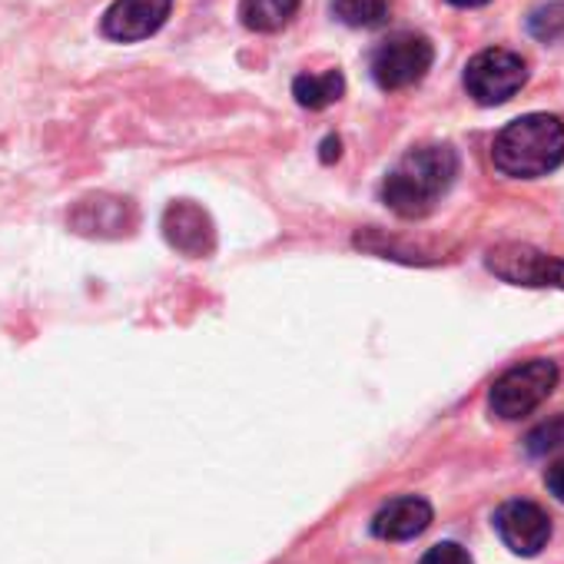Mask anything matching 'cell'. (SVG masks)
Here are the masks:
<instances>
[{"instance_id": "18", "label": "cell", "mask_w": 564, "mask_h": 564, "mask_svg": "<svg viewBox=\"0 0 564 564\" xmlns=\"http://www.w3.org/2000/svg\"><path fill=\"white\" fill-rule=\"evenodd\" d=\"M544 481H547L551 495H554L557 501H564V458H557V462H554V465L547 468Z\"/></svg>"}, {"instance_id": "4", "label": "cell", "mask_w": 564, "mask_h": 564, "mask_svg": "<svg viewBox=\"0 0 564 564\" xmlns=\"http://www.w3.org/2000/svg\"><path fill=\"white\" fill-rule=\"evenodd\" d=\"M524 80H528L524 61L501 47H488V51L475 54L465 67V90L481 107H498V104L511 100L524 87Z\"/></svg>"}, {"instance_id": "5", "label": "cell", "mask_w": 564, "mask_h": 564, "mask_svg": "<svg viewBox=\"0 0 564 564\" xmlns=\"http://www.w3.org/2000/svg\"><path fill=\"white\" fill-rule=\"evenodd\" d=\"M435 61L429 37L422 34H395L372 54V80L382 90H405L419 84Z\"/></svg>"}, {"instance_id": "15", "label": "cell", "mask_w": 564, "mask_h": 564, "mask_svg": "<svg viewBox=\"0 0 564 564\" xmlns=\"http://www.w3.org/2000/svg\"><path fill=\"white\" fill-rule=\"evenodd\" d=\"M531 34L538 41H554L564 34V4L561 0H551V4H541L534 14H531Z\"/></svg>"}, {"instance_id": "1", "label": "cell", "mask_w": 564, "mask_h": 564, "mask_svg": "<svg viewBox=\"0 0 564 564\" xmlns=\"http://www.w3.org/2000/svg\"><path fill=\"white\" fill-rule=\"evenodd\" d=\"M458 173V156L455 150L432 143L409 150L386 176L382 183V199L389 203L392 213L405 219H419L435 209V203L448 193Z\"/></svg>"}, {"instance_id": "10", "label": "cell", "mask_w": 564, "mask_h": 564, "mask_svg": "<svg viewBox=\"0 0 564 564\" xmlns=\"http://www.w3.org/2000/svg\"><path fill=\"white\" fill-rule=\"evenodd\" d=\"M429 524H432V505L415 495L386 501L372 518V531L382 541H409V538L422 534Z\"/></svg>"}, {"instance_id": "11", "label": "cell", "mask_w": 564, "mask_h": 564, "mask_svg": "<svg viewBox=\"0 0 564 564\" xmlns=\"http://www.w3.org/2000/svg\"><path fill=\"white\" fill-rule=\"evenodd\" d=\"M70 226L84 236H123L133 229V206L117 196H87L74 209Z\"/></svg>"}, {"instance_id": "2", "label": "cell", "mask_w": 564, "mask_h": 564, "mask_svg": "<svg viewBox=\"0 0 564 564\" xmlns=\"http://www.w3.org/2000/svg\"><path fill=\"white\" fill-rule=\"evenodd\" d=\"M491 160L505 176H547L564 163V123L551 113L518 117L495 137Z\"/></svg>"}, {"instance_id": "19", "label": "cell", "mask_w": 564, "mask_h": 564, "mask_svg": "<svg viewBox=\"0 0 564 564\" xmlns=\"http://www.w3.org/2000/svg\"><path fill=\"white\" fill-rule=\"evenodd\" d=\"M448 4H455V8H481V4H488V0H448Z\"/></svg>"}, {"instance_id": "3", "label": "cell", "mask_w": 564, "mask_h": 564, "mask_svg": "<svg viewBox=\"0 0 564 564\" xmlns=\"http://www.w3.org/2000/svg\"><path fill=\"white\" fill-rule=\"evenodd\" d=\"M557 386V366L547 359H531L508 369L491 389V412L498 419H521L534 412Z\"/></svg>"}, {"instance_id": "9", "label": "cell", "mask_w": 564, "mask_h": 564, "mask_svg": "<svg viewBox=\"0 0 564 564\" xmlns=\"http://www.w3.org/2000/svg\"><path fill=\"white\" fill-rule=\"evenodd\" d=\"M163 236L183 256H206L213 252V242H216L213 223L196 203H173L163 213Z\"/></svg>"}, {"instance_id": "8", "label": "cell", "mask_w": 564, "mask_h": 564, "mask_svg": "<svg viewBox=\"0 0 564 564\" xmlns=\"http://www.w3.org/2000/svg\"><path fill=\"white\" fill-rule=\"evenodd\" d=\"M495 528L501 534V541L514 551V554H538L547 538H551V521L547 514L534 505V501H505L495 514Z\"/></svg>"}, {"instance_id": "6", "label": "cell", "mask_w": 564, "mask_h": 564, "mask_svg": "<svg viewBox=\"0 0 564 564\" xmlns=\"http://www.w3.org/2000/svg\"><path fill=\"white\" fill-rule=\"evenodd\" d=\"M173 11V0H113L104 14V37L117 44H133L156 34Z\"/></svg>"}, {"instance_id": "14", "label": "cell", "mask_w": 564, "mask_h": 564, "mask_svg": "<svg viewBox=\"0 0 564 564\" xmlns=\"http://www.w3.org/2000/svg\"><path fill=\"white\" fill-rule=\"evenodd\" d=\"M392 0H333V11L349 28H379L389 18Z\"/></svg>"}, {"instance_id": "17", "label": "cell", "mask_w": 564, "mask_h": 564, "mask_svg": "<svg viewBox=\"0 0 564 564\" xmlns=\"http://www.w3.org/2000/svg\"><path fill=\"white\" fill-rule=\"evenodd\" d=\"M422 564H471V557H468V551H465L462 544L442 541V544H435V547L422 557Z\"/></svg>"}, {"instance_id": "16", "label": "cell", "mask_w": 564, "mask_h": 564, "mask_svg": "<svg viewBox=\"0 0 564 564\" xmlns=\"http://www.w3.org/2000/svg\"><path fill=\"white\" fill-rule=\"evenodd\" d=\"M561 442H564V419H554V422H547V425H541V429H534V432L528 435V448H531L534 455L551 452V448H557Z\"/></svg>"}, {"instance_id": "12", "label": "cell", "mask_w": 564, "mask_h": 564, "mask_svg": "<svg viewBox=\"0 0 564 564\" xmlns=\"http://www.w3.org/2000/svg\"><path fill=\"white\" fill-rule=\"evenodd\" d=\"M300 11V0H242L239 18L249 31L275 34L286 28Z\"/></svg>"}, {"instance_id": "7", "label": "cell", "mask_w": 564, "mask_h": 564, "mask_svg": "<svg viewBox=\"0 0 564 564\" xmlns=\"http://www.w3.org/2000/svg\"><path fill=\"white\" fill-rule=\"evenodd\" d=\"M488 265L518 286H557L564 290V262L524 246H501L488 252Z\"/></svg>"}, {"instance_id": "13", "label": "cell", "mask_w": 564, "mask_h": 564, "mask_svg": "<svg viewBox=\"0 0 564 564\" xmlns=\"http://www.w3.org/2000/svg\"><path fill=\"white\" fill-rule=\"evenodd\" d=\"M343 94H346V80H343L339 70L303 74V77H296V84H293L296 104H300V107H310V110H323V107L336 104Z\"/></svg>"}]
</instances>
